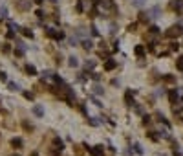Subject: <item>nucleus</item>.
<instances>
[{"label":"nucleus","instance_id":"f257e3e1","mask_svg":"<svg viewBox=\"0 0 183 156\" xmlns=\"http://www.w3.org/2000/svg\"><path fill=\"white\" fill-rule=\"evenodd\" d=\"M183 33V30H181V26H172L169 31H167V37H179Z\"/></svg>","mask_w":183,"mask_h":156},{"label":"nucleus","instance_id":"f03ea898","mask_svg":"<svg viewBox=\"0 0 183 156\" xmlns=\"http://www.w3.org/2000/svg\"><path fill=\"white\" fill-rule=\"evenodd\" d=\"M88 149H90V152L94 154V156H103V147H101V145H97L95 149H94V147H88Z\"/></svg>","mask_w":183,"mask_h":156},{"label":"nucleus","instance_id":"7ed1b4c3","mask_svg":"<svg viewBox=\"0 0 183 156\" xmlns=\"http://www.w3.org/2000/svg\"><path fill=\"white\" fill-rule=\"evenodd\" d=\"M53 147H55V149H57L59 152H60V151L64 149V145H62V142H60L59 138H55V140H53Z\"/></svg>","mask_w":183,"mask_h":156},{"label":"nucleus","instance_id":"20e7f679","mask_svg":"<svg viewBox=\"0 0 183 156\" xmlns=\"http://www.w3.org/2000/svg\"><path fill=\"white\" fill-rule=\"evenodd\" d=\"M104 68H106V70H113V68H116V61H113V59L106 61V62H104Z\"/></svg>","mask_w":183,"mask_h":156},{"label":"nucleus","instance_id":"39448f33","mask_svg":"<svg viewBox=\"0 0 183 156\" xmlns=\"http://www.w3.org/2000/svg\"><path fill=\"white\" fill-rule=\"evenodd\" d=\"M11 145H13L15 149H20V147H22V140H20V138H13V140H11Z\"/></svg>","mask_w":183,"mask_h":156},{"label":"nucleus","instance_id":"423d86ee","mask_svg":"<svg viewBox=\"0 0 183 156\" xmlns=\"http://www.w3.org/2000/svg\"><path fill=\"white\" fill-rule=\"evenodd\" d=\"M26 70H28V74H29V75H37V70H35V66L28 64V66H26Z\"/></svg>","mask_w":183,"mask_h":156},{"label":"nucleus","instance_id":"0eeeda50","mask_svg":"<svg viewBox=\"0 0 183 156\" xmlns=\"http://www.w3.org/2000/svg\"><path fill=\"white\" fill-rule=\"evenodd\" d=\"M68 64H70V66H79V61H77V57H70Z\"/></svg>","mask_w":183,"mask_h":156},{"label":"nucleus","instance_id":"6e6552de","mask_svg":"<svg viewBox=\"0 0 183 156\" xmlns=\"http://www.w3.org/2000/svg\"><path fill=\"white\" fill-rule=\"evenodd\" d=\"M33 112H35L37 116H42V114H44V110H42V107H33Z\"/></svg>","mask_w":183,"mask_h":156},{"label":"nucleus","instance_id":"1a4fd4ad","mask_svg":"<svg viewBox=\"0 0 183 156\" xmlns=\"http://www.w3.org/2000/svg\"><path fill=\"white\" fill-rule=\"evenodd\" d=\"M82 46H84L86 50H90V48H92V40H90V39H88V40H82Z\"/></svg>","mask_w":183,"mask_h":156},{"label":"nucleus","instance_id":"9d476101","mask_svg":"<svg viewBox=\"0 0 183 156\" xmlns=\"http://www.w3.org/2000/svg\"><path fill=\"white\" fill-rule=\"evenodd\" d=\"M172 6H174L176 9H181V6H183V0H176V2H174Z\"/></svg>","mask_w":183,"mask_h":156},{"label":"nucleus","instance_id":"9b49d317","mask_svg":"<svg viewBox=\"0 0 183 156\" xmlns=\"http://www.w3.org/2000/svg\"><path fill=\"white\" fill-rule=\"evenodd\" d=\"M147 2V0H134V6H137V8H141L143 4Z\"/></svg>","mask_w":183,"mask_h":156},{"label":"nucleus","instance_id":"f8f14e48","mask_svg":"<svg viewBox=\"0 0 183 156\" xmlns=\"http://www.w3.org/2000/svg\"><path fill=\"white\" fill-rule=\"evenodd\" d=\"M135 53H137V55H143V53H145V48H143V46H137V48H135Z\"/></svg>","mask_w":183,"mask_h":156},{"label":"nucleus","instance_id":"ddd939ff","mask_svg":"<svg viewBox=\"0 0 183 156\" xmlns=\"http://www.w3.org/2000/svg\"><path fill=\"white\" fill-rule=\"evenodd\" d=\"M8 86H9V90H18V84L17 83H8Z\"/></svg>","mask_w":183,"mask_h":156},{"label":"nucleus","instance_id":"4468645a","mask_svg":"<svg viewBox=\"0 0 183 156\" xmlns=\"http://www.w3.org/2000/svg\"><path fill=\"white\" fill-rule=\"evenodd\" d=\"M0 17H2V18L8 17V9H6V8H0Z\"/></svg>","mask_w":183,"mask_h":156},{"label":"nucleus","instance_id":"2eb2a0df","mask_svg":"<svg viewBox=\"0 0 183 156\" xmlns=\"http://www.w3.org/2000/svg\"><path fill=\"white\" fill-rule=\"evenodd\" d=\"M176 99H178V92H170V101L174 103Z\"/></svg>","mask_w":183,"mask_h":156},{"label":"nucleus","instance_id":"dca6fc26","mask_svg":"<svg viewBox=\"0 0 183 156\" xmlns=\"http://www.w3.org/2000/svg\"><path fill=\"white\" fill-rule=\"evenodd\" d=\"M134 149H135L137 152H139V154L143 152V149H141V145H139V143H134Z\"/></svg>","mask_w":183,"mask_h":156},{"label":"nucleus","instance_id":"f3484780","mask_svg":"<svg viewBox=\"0 0 183 156\" xmlns=\"http://www.w3.org/2000/svg\"><path fill=\"white\" fill-rule=\"evenodd\" d=\"M178 68H179V70H183V57H179V59H178Z\"/></svg>","mask_w":183,"mask_h":156},{"label":"nucleus","instance_id":"a211bd4d","mask_svg":"<svg viewBox=\"0 0 183 156\" xmlns=\"http://www.w3.org/2000/svg\"><path fill=\"white\" fill-rule=\"evenodd\" d=\"M0 81H8V75H6V72H0Z\"/></svg>","mask_w":183,"mask_h":156},{"label":"nucleus","instance_id":"6ab92c4d","mask_svg":"<svg viewBox=\"0 0 183 156\" xmlns=\"http://www.w3.org/2000/svg\"><path fill=\"white\" fill-rule=\"evenodd\" d=\"M94 88H95V90H94L95 94H101V92H103V88H101V86H94Z\"/></svg>","mask_w":183,"mask_h":156},{"label":"nucleus","instance_id":"aec40b11","mask_svg":"<svg viewBox=\"0 0 183 156\" xmlns=\"http://www.w3.org/2000/svg\"><path fill=\"white\" fill-rule=\"evenodd\" d=\"M24 35H26V37H33V33H31L29 30H24Z\"/></svg>","mask_w":183,"mask_h":156},{"label":"nucleus","instance_id":"412c9836","mask_svg":"<svg viewBox=\"0 0 183 156\" xmlns=\"http://www.w3.org/2000/svg\"><path fill=\"white\" fill-rule=\"evenodd\" d=\"M178 156H183V154H179V152H178Z\"/></svg>","mask_w":183,"mask_h":156},{"label":"nucleus","instance_id":"4be33fe9","mask_svg":"<svg viewBox=\"0 0 183 156\" xmlns=\"http://www.w3.org/2000/svg\"><path fill=\"white\" fill-rule=\"evenodd\" d=\"M15 156H18V154H15Z\"/></svg>","mask_w":183,"mask_h":156}]
</instances>
